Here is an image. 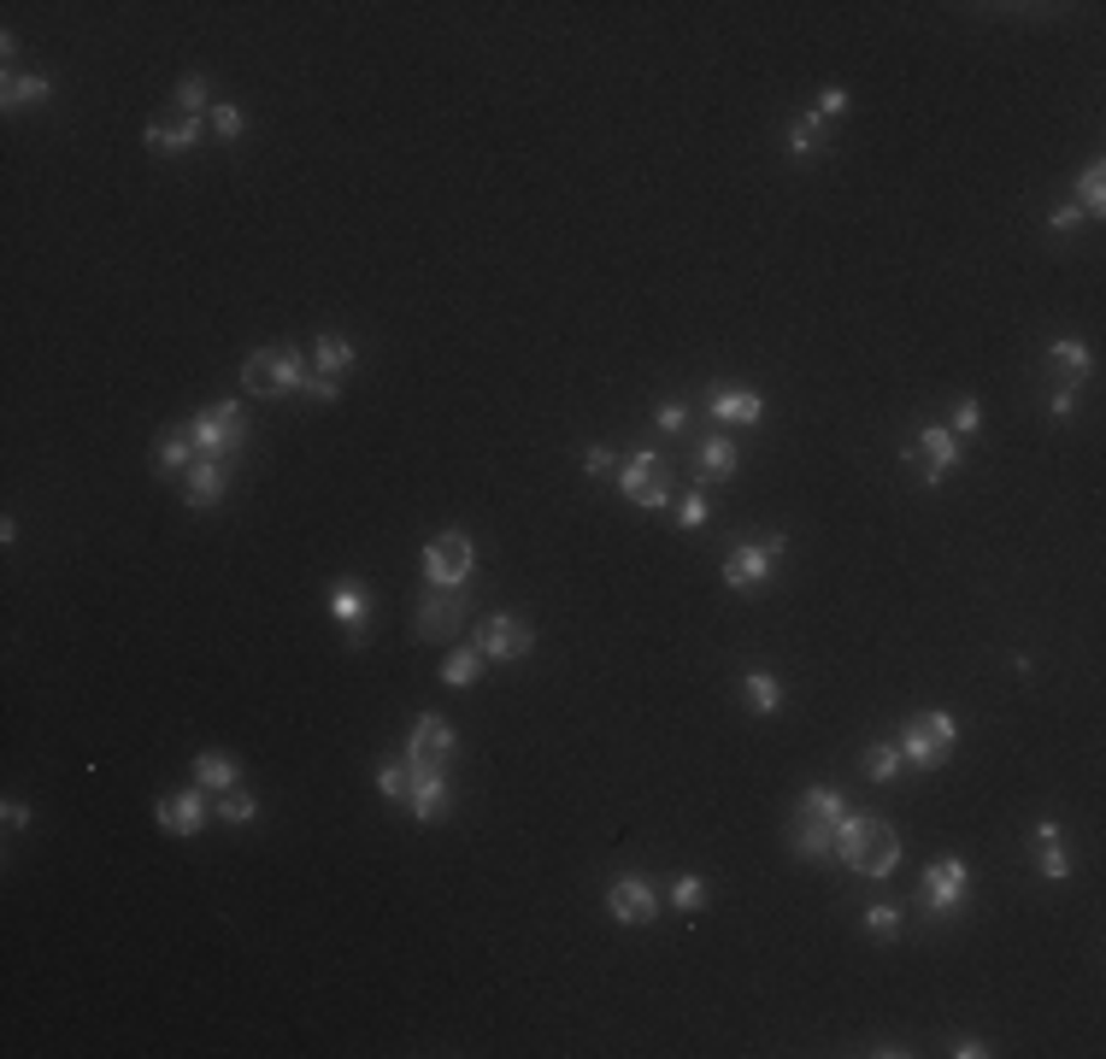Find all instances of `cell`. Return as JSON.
Returning a JSON list of instances; mask_svg holds the SVG:
<instances>
[{
	"label": "cell",
	"instance_id": "obj_1",
	"mask_svg": "<svg viewBox=\"0 0 1106 1059\" xmlns=\"http://www.w3.org/2000/svg\"><path fill=\"white\" fill-rule=\"evenodd\" d=\"M836 860H842L853 877H895L900 836L872 813H848L842 825H836Z\"/></svg>",
	"mask_w": 1106,
	"mask_h": 1059
},
{
	"label": "cell",
	"instance_id": "obj_2",
	"mask_svg": "<svg viewBox=\"0 0 1106 1059\" xmlns=\"http://www.w3.org/2000/svg\"><path fill=\"white\" fill-rule=\"evenodd\" d=\"M307 354L300 347H254L242 359V389L247 394H300L307 389Z\"/></svg>",
	"mask_w": 1106,
	"mask_h": 1059
},
{
	"label": "cell",
	"instance_id": "obj_3",
	"mask_svg": "<svg viewBox=\"0 0 1106 1059\" xmlns=\"http://www.w3.org/2000/svg\"><path fill=\"white\" fill-rule=\"evenodd\" d=\"M954 741H959V724H954V713L930 706V713H912V718H907V730H900V760H907V766H919V771H936V766H947Z\"/></svg>",
	"mask_w": 1106,
	"mask_h": 1059
},
{
	"label": "cell",
	"instance_id": "obj_4",
	"mask_svg": "<svg viewBox=\"0 0 1106 1059\" xmlns=\"http://www.w3.org/2000/svg\"><path fill=\"white\" fill-rule=\"evenodd\" d=\"M188 441H195L200 460H230V453L247 441L242 401H218V406H207V413H195L188 418Z\"/></svg>",
	"mask_w": 1106,
	"mask_h": 1059
},
{
	"label": "cell",
	"instance_id": "obj_5",
	"mask_svg": "<svg viewBox=\"0 0 1106 1059\" xmlns=\"http://www.w3.org/2000/svg\"><path fill=\"white\" fill-rule=\"evenodd\" d=\"M783 553H788V536H765V542H741V548H730V553H724V589H736V595L765 589Z\"/></svg>",
	"mask_w": 1106,
	"mask_h": 1059
},
{
	"label": "cell",
	"instance_id": "obj_6",
	"mask_svg": "<svg viewBox=\"0 0 1106 1059\" xmlns=\"http://www.w3.org/2000/svg\"><path fill=\"white\" fill-rule=\"evenodd\" d=\"M619 495L630 500V507H647V513H659L671 500V465L659 460V453H630V460L619 465Z\"/></svg>",
	"mask_w": 1106,
	"mask_h": 1059
},
{
	"label": "cell",
	"instance_id": "obj_7",
	"mask_svg": "<svg viewBox=\"0 0 1106 1059\" xmlns=\"http://www.w3.org/2000/svg\"><path fill=\"white\" fill-rule=\"evenodd\" d=\"M477 572V548H471L465 530H441L430 548H424V577L430 589H465V577Z\"/></svg>",
	"mask_w": 1106,
	"mask_h": 1059
},
{
	"label": "cell",
	"instance_id": "obj_8",
	"mask_svg": "<svg viewBox=\"0 0 1106 1059\" xmlns=\"http://www.w3.org/2000/svg\"><path fill=\"white\" fill-rule=\"evenodd\" d=\"M471 647H477L483 659H525L535 647V630H530V619H518V612H488L477 624V636H471Z\"/></svg>",
	"mask_w": 1106,
	"mask_h": 1059
},
{
	"label": "cell",
	"instance_id": "obj_9",
	"mask_svg": "<svg viewBox=\"0 0 1106 1059\" xmlns=\"http://www.w3.org/2000/svg\"><path fill=\"white\" fill-rule=\"evenodd\" d=\"M966 889H971V865L959 860V853H942V860H930L924 872V900L936 919H954L959 907H966Z\"/></svg>",
	"mask_w": 1106,
	"mask_h": 1059
},
{
	"label": "cell",
	"instance_id": "obj_10",
	"mask_svg": "<svg viewBox=\"0 0 1106 1059\" xmlns=\"http://www.w3.org/2000/svg\"><path fill=\"white\" fill-rule=\"evenodd\" d=\"M207 818H212V806H207V795H200V783L195 789H165L160 801H153V825H160L165 836H200L207 830Z\"/></svg>",
	"mask_w": 1106,
	"mask_h": 1059
},
{
	"label": "cell",
	"instance_id": "obj_11",
	"mask_svg": "<svg viewBox=\"0 0 1106 1059\" xmlns=\"http://www.w3.org/2000/svg\"><path fill=\"white\" fill-rule=\"evenodd\" d=\"M465 619H471V595L465 589H430L418 600V636L424 642H453Z\"/></svg>",
	"mask_w": 1106,
	"mask_h": 1059
},
{
	"label": "cell",
	"instance_id": "obj_12",
	"mask_svg": "<svg viewBox=\"0 0 1106 1059\" xmlns=\"http://www.w3.org/2000/svg\"><path fill=\"white\" fill-rule=\"evenodd\" d=\"M907 460H919V465H924V483L936 488V483L947 477V471H954L959 460H966V441H959L954 430H947V424H924V430H919V441L907 448Z\"/></svg>",
	"mask_w": 1106,
	"mask_h": 1059
},
{
	"label": "cell",
	"instance_id": "obj_13",
	"mask_svg": "<svg viewBox=\"0 0 1106 1059\" xmlns=\"http://www.w3.org/2000/svg\"><path fill=\"white\" fill-rule=\"evenodd\" d=\"M453 748H460V736H453V724L441 713H418L413 730H406V760L413 766H448Z\"/></svg>",
	"mask_w": 1106,
	"mask_h": 1059
},
{
	"label": "cell",
	"instance_id": "obj_14",
	"mask_svg": "<svg viewBox=\"0 0 1106 1059\" xmlns=\"http://www.w3.org/2000/svg\"><path fill=\"white\" fill-rule=\"evenodd\" d=\"M607 912H612V924H624V930L654 924V912H659L654 883H647V877H612V889H607Z\"/></svg>",
	"mask_w": 1106,
	"mask_h": 1059
},
{
	"label": "cell",
	"instance_id": "obj_15",
	"mask_svg": "<svg viewBox=\"0 0 1106 1059\" xmlns=\"http://www.w3.org/2000/svg\"><path fill=\"white\" fill-rule=\"evenodd\" d=\"M406 771H413L406 813H413L418 825H441V818H448V771L441 766H413V760H406Z\"/></svg>",
	"mask_w": 1106,
	"mask_h": 1059
},
{
	"label": "cell",
	"instance_id": "obj_16",
	"mask_svg": "<svg viewBox=\"0 0 1106 1059\" xmlns=\"http://www.w3.org/2000/svg\"><path fill=\"white\" fill-rule=\"evenodd\" d=\"M230 488V460H195L183 471V500L188 507H218Z\"/></svg>",
	"mask_w": 1106,
	"mask_h": 1059
},
{
	"label": "cell",
	"instance_id": "obj_17",
	"mask_svg": "<svg viewBox=\"0 0 1106 1059\" xmlns=\"http://www.w3.org/2000/svg\"><path fill=\"white\" fill-rule=\"evenodd\" d=\"M713 418L718 424H741V430H748V424H760L765 418V394L760 389H748V383H718L713 389Z\"/></svg>",
	"mask_w": 1106,
	"mask_h": 1059
},
{
	"label": "cell",
	"instance_id": "obj_18",
	"mask_svg": "<svg viewBox=\"0 0 1106 1059\" xmlns=\"http://www.w3.org/2000/svg\"><path fill=\"white\" fill-rule=\"evenodd\" d=\"M195 460L200 453H195V441H188V424H165L160 441H153V471H160V477H183Z\"/></svg>",
	"mask_w": 1106,
	"mask_h": 1059
},
{
	"label": "cell",
	"instance_id": "obj_19",
	"mask_svg": "<svg viewBox=\"0 0 1106 1059\" xmlns=\"http://www.w3.org/2000/svg\"><path fill=\"white\" fill-rule=\"evenodd\" d=\"M788 848H795L800 860H830V853H836V825H830V818H813V813H795V825H788Z\"/></svg>",
	"mask_w": 1106,
	"mask_h": 1059
},
{
	"label": "cell",
	"instance_id": "obj_20",
	"mask_svg": "<svg viewBox=\"0 0 1106 1059\" xmlns=\"http://www.w3.org/2000/svg\"><path fill=\"white\" fill-rule=\"evenodd\" d=\"M354 366H359V347L347 342L342 330H324V336L312 342V371H319V377H336V383H342Z\"/></svg>",
	"mask_w": 1106,
	"mask_h": 1059
},
{
	"label": "cell",
	"instance_id": "obj_21",
	"mask_svg": "<svg viewBox=\"0 0 1106 1059\" xmlns=\"http://www.w3.org/2000/svg\"><path fill=\"white\" fill-rule=\"evenodd\" d=\"M1048 366L1065 377V389H1078L1083 377L1095 371V354H1088L1083 336H1053V342H1048Z\"/></svg>",
	"mask_w": 1106,
	"mask_h": 1059
},
{
	"label": "cell",
	"instance_id": "obj_22",
	"mask_svg": "<svg viewBox=\"0 0 1106 1059\" xmlns=\"http://www.w3.org/2000/svg\"><path fill=\"white\" fill-rule=\"evenodd\" d=\"M47 101H54V83H47L42 71H7V83H0V106H7V113L47 106Z\"/></svg>",
	"mask_w": 1106,
	"mask_h": 1059
},
{
	"label": "cell",
	"instance_id": "obj_23",
	"mask_svg": "<svg viewBox=\"0 0 1106 1059\" xmlns=\"http://www.w3.org/2000/svg\"><path fill=\"white\" fill-rule=\"evenodd\" d=\"M195 783H200V789H212V795H224V789L242 783V766H235V753L207 748V753L195 760Z\"/></svg>",
	"mask_w": 1106,
	"mask_h": 1059
},
{
	"label": "cell",
	"instance_id": "obj_24",
	"mask_svg": "<svg viewBox=\"0 0 1106 1059\" xmlns=\"http://www.w3.org/2000/svg\"><path fill=\"white\" fill-rule=\"evenodd\" d=\"M200 141V118H177V124H148V148L153 153H188Z\"/></svg>",
	"mask_w": 1106,
	"mask_h": 1059
},
{
	"label": "cell",
	"instance_id": "obj_25",
	"mask_svg": "<svg viewBox=\"0 0 1106 1059\" xmlns=\"http://www.w3.org/2000/svg\"><path fill=\"white\" fill-rule=\"evenodd\" d=\"M860 771L872 783H895L900 771H907V760H900V741H872V748L860 753Z\"/></svg>",
	"mask_w": 1106,
	"mask_h": 1059
},
{
	"label": "cell",
	"instance_id": "obj_26",
	"mask_svg": "<svg viewBox=\"0 0 1106 1059\" xmlns=\"http://www.w3.org/2000/svg\"><path fill=\"white\" fill-rule=\"evenodd\" d=\"M330 619L347 624V630L366 624V619H371V595L359 589V583H336V595H330Z\"/></svg>",
	"mask_w": 1106,
	"mask_h": 1059
},
{
	"label": "cell",
	"instance_id": "obj_27",
	"mask_svg": "<svg viewBox=\"0 0 1106 1059\" xmlns=\"http://www.w3.org/2000/svg\"><path fill=\"white\" fill-rule=\"evenodd\" d=\"M741 694H748V706H753L760 718H771V713L783 706V683H777L771 671H741Z\"/></svg>",
	"mask_w": 1106,
	"mask_h": 1059
},
{
	"label": "cell",
	"instance_id": "obj_28",
	"mask_svg": "<svg viewBox=\"0 0 1106 1059\" xmlns=\"http://www.w3.org/2000/svg\"><path fill=\"white\" fill-rule=\"evenodd\" d=\"M483 666H488V659L477 654V647H453V654L441 659V683H448V689H471L483 677Z\"/></svg>",
	"mask_w": 1106,
	"mask_h": 1059
},
{
	"label": "cell",
	"instance_id": "obj_29",
	"mask_svg": "<svg viewBox=\"0 0 1106 1059\" xmlns=\"http://www.w3.org/2000/svg\"><path fill=\"white\" fill-rule=\"evenodd\" d=\"M795 813H813V818H830V825H842V818H848V795H842V789H830V783H813L807 795H800Z\"/></svg>",
	"mask_w": 1106,
	"mask_h": 1059
},
{
	"label": "cell",
	"instance_id": "obj_30",
	"mask_svg": "<svg viewBox=\"0 0 1106 1059\" xmlns=\"http://www.w3.org/2000/svg\"><path fill=\"white\" fill-rule=\"evenodd\" d=\"M171 106H177V118H200V113H207V106H218V101H212L207 77H183V83L171 89Z\"/></svg>",
	"mask_w": 1106,
	"mask_h": 1059
},
{
	"label": "cell",
	"instance_id": "obj_31",
	"mask_svg": "<svg viewBox=\"0 0 1106 1059\" xmlns=\"http://www.w3.org/2000/svg\"><path fill=\"white\" fill-rule=\"evenodd\" d=\"M212 813H218V818H224V825H235V830H242V825H254V818H260V801H254V795H247V789H224V795H218V806H212Z\"/></svg>",
	"mask_w": 1106,
	"mask_h": 1059
},
{
	"label": "cell",
	"instance_id": "obj_32",
	"mask_svg": "<svg viewBox=\"0 0 1106 1059\" xmlns=\"http://www.w3.org/2000/svg\"><path fill=\"white\" fill-rule=\"evenodd\" d=\"M406 789H413V771H406V753H401V760H377V795H383V801H401V806H406Z\"/></svg>",
	"mask_w": 1106,
	"mask_h": 1059
},
{
	"label": "cell",
	"instance_id": "obj_33",
	"mask_svg": "<svg viewBox=\"0 0 1106 1059\" xmlns=\"http://www.w3.org/2000/svg\"><path fill=\"white\" fill-rule=\"evenodd\" d=\"M1078 212H1106V165H1083L1078 177Z\"/></svg>",
	"mask_w": 1106,
	"mask_h": 1059
},
{
	"label": "cell",
	"instance_id": "obj_34",
	"mask_svg": "<svg viewBox=\"0 0 1106 1059\" xmlns=\"http://www.w3.org/2000/svg\"><path fill=\"white\" fill-rule=\"evenodd\" d=\"M701 465H706V477H730V471H736V441L730 436H706Z\"/></svg>",
	"mask_w": 1106,
	"mask_h": 1059
},
{
	"label": "cell",
	"instance_id": "obj_35",
	"mask_svg": "<svg viewBox=\"0 0 1106 1059\" xmlns=\"http://www.w3.org/2000/svg\"><path fill=\"white\" fill-rule=\"evenodd\" d=\"M818 124H825V118H818V113H807V118H795V124H788V153H795V160H813V153H818Z\"/></svg>",
	"mask_w": 1106,
	"mask_h": 1059
},
{
	"label": "cell",
	"instance_id": "obj_36",
	"mask_svg": "<svg viewBox=\"0 0 1106 1059\" xmlns=\"http://www.w3.org/2000/svg\"><path fill=\"white\" fill-rule=\"evenodd\" d=\"M706 895H713V889H706L701 877H689V872L671 883V907H677V912H689V919H694V912H706Z\"/></svg>",
	"mask_w": 1106,
	"mask_h": 1059
},
{
	"label": "cell",
	"instance_id": "obj_37",
	"mask_svg": "<svg viewBox=\"0 0 1106 1059\" xmlns=\"http://www.w3.org/2000/svg\"><path fill=\"white\" fill-rule=\"evenodd\" d=\"M1036 872L1048 877V883H1065V877H1071V853H1065L1060 842H1041V853H1036Z\"/></svg>",
	"mask_w": 1106,
	"mask_h": 1059
},
{
	"label": "cell",
	"instance_id": "obj_38",
	"mask_svg": "<svg viewBox=\"0 0 1106 1059\" xmlns=\"http://www.w3.org/2000/svg\"><path fill=\"white\" fill-rule=\"evenodd\" d=\"M865 930H872V936H883V942H895V936H900V907H889V900L865 907Z\"/></svg>",
	"mask_w": 1106,
	"mask_h": 1059
},
{
	"label": "cell",
	"instance_id": "obj_39",
	"mask_svg": "<svg viewBox=\"0 0 1106 1059\" xmlns=\"http://www.w3.org/2000/svg\"><path fill=\"white\" fill-rule=\"evenodd\" d=\"M212 130H218V141H235V136L247 130L242 106H235V101H218V106H212Z\"/></svg>",
	"mask_w": 1106,
	"mask_h": 1059
},
{
	"label": "cell",
	"instance_id": "obj_40",
	"mask_svg": "<svg viewBox=\"0 0 1106 1059\" xmlns=\"http://www.w3.org/2000/svg\"><path fill=\"white\" fill-rule=\"evenodd\" d=\"M947 430H954L959 441L977 436V430H983V406H977V401H959V406H954V424H947Z\"/></svg>",
	"mask_w": 1106,
	"mask_h": 1059
},
{
	"label": "cell",
	"instance_id": "obj_41",
	"mask_svg": "<svg viewBox=\"0 0 1106 1059\" xmlns=\"http://www.w3.org/2000/svg\"><path fill=\"white\" fill-rule=\"evenodd\" d=\"M654 424H659V430H666V436L689 430V406H683V401H666V406H659V413H654Z\"/></svg>",
	"mask_w": 1106,
	"mask_h": 1059
},
{
	"label": "cell",
	"instance_id": "obj_42",
	"mask_svg": "<svg viewBox=\"0 0 1106 1059\" xmlns=\"http://www.w3.org/2000/svg\"><path fill=\"white\" fill-rule=\"evenodd\" d=\"M706 513H713V507H706V495H701V488H694V495H683V507H677V518H683V530H701V525H706Z\"/></svg>",
	"mask_w": 1106,
	"mask_h": 1059
},
{
	"label": "cell",
	"instance_id": "obj_43",
	"mask_svg": "<svg viewBox=\"0 0 1106 1059\" xmlns=\"http://www.w3.org/2000/svg\"><path fill=\"white\" fill-rule=\"evenodd\" d=\"M300 394H312V401L336 406V401H342V383H336V377H319V371H312V377H307V389H300Z\"/></svg>",
	"mask_w": 1106,
	"mask_h": 1059
},
{
	"label": "cell",
	"instance_id": "obj_44",
	"mask_svg": "<svg viewBox=\"0 0 1106 1059\" xmlns=\"http://www.w3.org/2000/svg\"><path fill=\"white\" fill-rule=\"evenodd\" d=\"M813 113H818V118H842V113H848V89H825Z\"/></svg>",
	"mask_w": 1106,
	"mask_h": 1059
},
{
	"label": "cell",
	"instance_id": "obj_45",
	"mask_svg": "<svg viewBox=\"0 0 1106 1059\" xmlns=\"http://www.w3.org/2000/svg\"><path fill=\"white\" fill-rule=\"evenodd\" d=\"M1048 413H1053V418H1071V413H1078V389H1065V383H1060V389L1048 394Z\"/></svg>",
	"mask_w": 1106,
	"mask_h": 1059
},
{
	"label": "cell",
	"instance_id": "obj_46",
	"mask_svg": "<svg viewBox=\"0 0 1106 1059\" xmlns=\"http://www.w3.org/2000/svg\"><path fill=\"white\" fill-rule=\"evenodd\" d=\"M1048 225H1053V230H1060V235H1065V230H1078V225H1083L1078 200H1065V207H1053V212H1048Z\"/></svg>",
	"mask_w": 1106,
	"mask_h": 1059
},
{
	"label": "cell",
	"instance_id": "obj_47",
	"mask_svg": "<svg viewBox=\"0 0 1106 1059\" xmlns=\"http://www.w3.org/2000/svg\"><path fill=\"white\" fill-rule=\"evenodd\" d=\"M612 465H619V460H612V448H589V453H583V471H589V477H607Z\"/></svg>",
	"mask_w": 1106,
	"mask_h": 1059
},
{
	"label": "cell",
	"instance_id": "obj_48",
	"mask_svg": "<svg viewBox=\"0 0 1106 1059\" xmlns=\"http://www.w3.org/2000/svg\"><path fill=\"white\" fill-rule=\"evenodd\" d=\"M0 818H7V830H24V825H30V801L7 795V806H0Z\"/></svg>",
	"mask_w": 1106,
	"mask_h": 1059
},
{
	"label": "cell",
	"instance_id": "obj_49",
	"mask_svg": "<svg viewBox=\"0 0 1106 1059\" xmlns=\"http://www.w3.org/2000/svg\"><path fill=\"white\" fill-rule=\"evenodd\" d=\"M954 1054H959V1059H989L994 1048H989V1041H977V1036H959V1041H954Z\"/></svg>",
	"mask_w": 1106,
	"mask_h": 1059
},
{
	"label": "cell",
	"instance_id": "obj_50",
	"mask_svg": "<svg viewBox=\"0 0 1106 1059\" xmlns=\"http://www.w3.org/2000/svg\"><path fill=\"white\" fill-rule=\"evenodd\" d=\"M1036 842H1060V818H1041V825H1036Z\"/></svg>",
	"mask_w": 1106,
	"mask_h": 1059
}]
</instances>
